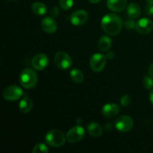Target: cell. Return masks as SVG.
Masks as SVG:
<instances>
[{"label": "cell", "mask_w": 153, "mask_h": 153, "mask_svg": "<svg viewBox=\"0 0 153 153\" xmlns=\"http://www.w3.org/2000/svg\"><path fill=\"white\" fill-rule=\"evenodd\" d=\"M122 19L114 13L105 14L101 19V26L103 31L111 36H116L122 29Z\"/></svg>", "instance_id": "1"}, {"label": "cell", "mask_w": 153, "mask_h": 153, "mask_svg": "<svg viewBox=\"0 0 153 153\" xmlns=\"http://www.w3.org/2000/svg\"><path fill=\"white\" fill-rule=\"evenodd\" d=\"M20 85L26 89L33 88L37 83V75L33 70L26 68L22 70L19 76Z\"/></svg>", "instance_id": "2"}, {"label": "cell", "mask_w": 153, "mask_h": 153, "mask_svg": "<svg viewBox=\"0 0 153 153\" xmlns=\"http://www.w3.org/2000/svg\"><path fill=\"white\" fill-rule=\"evenodd\" d=\"M46 141L52 147H61L65 143V136L61 131L57 129L50 130L46 134Z\"/></svg>", "instance_id": "3"}, {"label": "cell", "mask_w": 153, "mask_h": 153, "mask_svg": "<svg viewBox=\"0 0 153 153\" xmlns=\"http://www.w3.org/2000/svg\"><path fill=\"white\" fill-rule=\"evenodd\" d=\"M54 62L58 69L62 70H68L72 67L73 61L70 55L65 52H58L55 54Z\"/></svg>", "instance_id": "4"}, {"label": "cell", "mask_w": 153, "mask_h": 153, "mask_svg": "<svg viewBox=\"0 0 153 153\" xmlns=\"http://www.w3.org/2000/svg\"><path fill=\"white\" fill-rule=\"evenodd\" d=\"M106 61H107L106 55L101 53H96L93 55L90 59V67L93 71L98 73L105 68Z\"/></svg>", "instance_id": "5"}, {"label": "cell", "mask_w": 153, "mask_h": 153, "mask_svg": "<svg viewBox=\"0 0 153 153\" xmlns=\"http://www.w3.org/2000/svg\"><path fill=\"white\" fill-rule=\"evenodd\" d=\"M23 95L22 90L17 85H10L7 87L3 91L2 96L7 101H16L19 100Z\"/></svg>", "instance_id": "6"}, {"label": "cell", "mask_w": 153, "mask_h": 153, "mask_svg": "<svg viewBox=\"0 0 153 153\" xmlns=\"http://www.w3.org/2000/svg\"><path fill=\"white\" fill-rule=\"evenodd\" d=\"M115 128L120 132H127L133 127V120L129 116L123 115L115 121Z\"/></svg>", "instance_id": "7"}, {"label": "cell", "mask_w": 153, "mask_h": 153, "mask_svg": "<svg viewBox=\"0 0 153 153\" xmlns=\"http://www.w3.org/2000/svg\"><path fill=\"white\" fill-rule=\"evenodd\" d=\"M85 129L81 126H76L70 128L67 134V139L70 143H77L85 137Z\"/></svg>", "instance_id": "8"}, {"label": "cell", "mask_w": 153, "mask_h": 153, "mask_svg": "<svg viewBox=\"0 0 153 153\" xmlns=\"http://www.w3.org/2000/svg\"><path fill=\"white\" fill-rule=\"evenodd\" d=\"M135 29L140 34H149L153 29L152 21L149 18H142L136 22Z\"/></svg>", "instance_id": "9"}, {"label": "cell", "mask_w": 153, "mask_h": 153, "mask_svg": "<svg viewBox=\"0 0 153 153\" xmlns=\"http://www.w3.org/2000/svg\"><path fill=\"white\" fill-rule=\"evenodd\" d=\"M88 19V14L85 10H78L73 12L70 16V22L73 25L79 26L85 24Z\"/></svg>", "instance_id": "10"}, {"label": "cell", "mask_w": 153, "mask_h": 153, "mask_svg": "<svg viewBox=\"0 0 153 153\" xmlns=\"http://www.w3.org/2000/svg\"><path fill=\"white\" fill-rule=\"evenodd\" d=\"M49 64V59L45 54H38L32 58L31 65L36 70H43Z\"/></svg>", "instance_id": "11"}, {"label": "cell", "mask_w": 153, "mask_h": 153, "mask_svg": "<svg viewBox=\"0 0 153 153\" xmlns=\"http://www.w3.org/2000/svg\"><path fill=\"white\" fill-rule=\"evenodd\" d=\"M42 29L47 34H53L58 28V25L55 19L51 16H46L41 21Z\"/></svg>", "instance_id": "12"}, {"label": "cell", "mask_w": 153, "mask_h": 153, "mask_svg": "<svg viewBox=\"0 0 153 153\" xmlns=\"http://www.w3.org/2000/svg\"><path fill=\"white\" fill-rule=\"evenodd\" d=\"M120 111V107L116 103H108L105 105L102 108V114L107 118H111L117 116Z\"/></svg>", "instance_id": "13"}, {"label": "cell", "mask_w": 153, "mask_h": 153, "mask_svg": "<svg viewBox=\"0 0 153 153\" xmlns=\"http://www.w3.org/2000/svg\"><path fill=\"white\" fill-rule=\"evenodd\" d=\"M127 0H107V7L114 12H121L126 7Z\"/></svg>", "instance_id": "14"}, {"label": "cell", "mask_w": 153, "mask_h": 153, "mask_svg": "<svg viewBox=\"0 0 153 153\" xmlns=\"http://www.w3.org/2000/svg\"><path fill=\"white\" fill-rule=\"evenodd\" d=\"M88 131L92 137H100L102 134V128L99 123L95 122L91 123L88 125Z\"/></svg>", "instance_id": "15"}, {"label": "cell", "mask_w": 153, "mask_h": 153, "mask_svg": "<svg viewBox=\"0 0 153 153\" xmlns=\"http://www.w3.org/2000/svg\"><path fill=\"white\" fill-rule=\"evenodd\" d=\"M141 13L140 6L136 3H131L127 7V14L131 19H136L140 16Z\"/></svg>", "instance_id": "16"}, {"label": "cell", "mask_w": 153, "mask_h": 153, "mask_svg": "<svg viewBox=\"0 0 153 153\" xmlns=\"http://www.w3.org/2000/svg\"><path fill=\"white\" fill-rule=\"evenodd\" d=\"M33 107L32 101L28 97H25L20 100L19 104V110L22 112V113H28L31 111Z\"/></svg>", "instance_id": "17"}, {"label": "cell", "mask_w": 153, "mask_h": 153, "mask_svg": "<svg viewBox=\"0 0 153 153\" xmlns=\"http://www.w3.org/2000/svg\"><path fill=\"white\" fill-rule=\"evenodd\" d=\"M111 39L108 36H102V37H100V40H99V49H100L102 52H107V51H108L109 49H110V48L111 47Z\"/></svg>", "instance_id": "18"}, {"label": "cell", "mask_w": 153, "mask_h": 153, "mask_svg": "<svg viewBox=\"0 0 153 153\" xmlns=\"http://www.w3.org/2000/svg\"><path fill=\"white\" fill-rule=\"evenodd\" d=\"M31 10L37 15H44L47 12V7L42 2H34L31 5Z\"/></svg>", "instance_id": "19"}, {"label": "cell", "mask_w": 153, "mask_h": 153, "mask_svg": "<svg viewBox=\"0 0 153 153\" xmlns=\"http://www.w3.org/2000/svg\"><path fill=\"white\" fill-rule=\"evenodd\" d=\"M70 76L72 80L76 83H82L84 80V75L79 69H73L70 70Z\"/></svg>", "instance_id": "20"}, {"label": "cell", "mask_w": 153, "mask_h": 153, "mask_svg": "<svg viewBox=\"0 0 153 153\" xmlns=\"http://www.w3.org/2000/svg\"><path fill=\"white\" fill-rule=\"evenodd\" d=\"M48 152L49 149L43 143H38L33 148V153H47Z\"/></svg>", "instance_id": "21"}, {"label": "cell", "mask_w": 153, "mask_h": 153, "mask_svg": "<svg viewBox=\"0 0 153 153\" xmlns=\"http://www.w3.org/2000/svg\"><path fill=\"white\" fill-rule=\"evenodd\" d=\"M59 4L63 10H68L73 7V0H59Z\"/></svg>", "instance_id": "22"}, {"label": "cell", "mask_w": 153, "mask_h": 153, "mask_svg": "<svg viewBox=\"0 0 153 153\" xmlns=\"http://www.w3.org/2000/svg\"><path fill=\"white\" fill-rule=\"evenodd\" d=\"M143 85L146 89L151 90L153 88V78L151 76H145L143 79Z\"/></svg>", "instance_id": "23"}, {"label": "cell", "mask_w": 153, "mask_h": 153, "mask_svg": "<svg viewBox=\"0 0 153 153\" xmlns=\"http://www.w3.org/2000/svg\"><path fill=\"white\" fill-rule=\"evenodd\" d=\"M131 102V97L129 95H124L123 97L121 98L120 103L124 107H127L129 105Z\"/></svg>", "instance_id": "24"}, {"label": "cell", "mask_w": 153, "mask_h": 153, "mask_svg": "<svg viewBox=\"0 0 153 153\" xmlns=\"http://www.w3.org/2000/svg\"><path fill=\"white\" fill-rule=\"evenodd\" d=\"M124 25H125L126 28L128 30H131V29H134L136 27V22L133 20V19H128L127 20L125 21L124 22Z\"/></svg>", "instance_id": "25"}, {"label": "cell", "mask_w": 153, "mask_h": 153, "mask_svg": "<svg viewBox=\"0 0 153 153\" xmlns=\"http://www.w3.org/2000/svg\"><path fill=\"white\" fill-rule=\"evenodd\" d=\"M145 10H146V14L149 15V16H152L153 15V4H148L146 6Z\"/></svg>", "instance_id": "26"}, {"label": "cell", "mask_w": 153, "mask_h": 153, "mask_svg": "<svg viewBox=\"0 0 153 153\" xmlns=\"http://www.w3.org/2000/svg\"><path fill=\"white\" fill-rule=\"evenodd\" d=\"M51 14L53 16H58V15L59 14V9L57 7H54L51 11Z\"/></svg>", "instance_id": "27"}, {"label": "cell", "mask_w": 153, "mask_h": 153, "mask_svg": "<svg viewBox=\"0 0 153 153\" xmlns=\"http://www.w3.org/2000/svg\"><path fill=\"white\" fill-rule=\"evenodd\" d=\"M114 55H115L114 53V52H108L106 54V58H107V59L111 60L114 58Z\"/></svg>", "instance_id": "28"}, {"label": "cell", "mask_w": 153, "mask_h": 153, "mask_svg": "<svg viewBox=\"0 0 153 153\" xmlns=\"http://www.w3.org/2000/svg\"><path fill=\"white\" fill-rule=\"evenodd\" d=\"M148 73H149V76H150L152 78H153V63L152 64H151V65L149 66V70H148Z\"/></svg>", "instance_id": "29"}, {"label": "cell", "mask_w": 153, "mask_h": 153, "mask_svg": "<svg viewBox=\"0 0 153 153\" xmlns=\"http://www.w3.org/2000/svg\"><path fill=\"white\" fill-rule=\"evenodd\" d=\"M149 100H150L151 103H152V105H153V90L151 91L150 94H149Z\"/></svg>", "instance_id": "30"}, {"label": "cell", "mask_w": 153, "mask_h": 153, "mask_svg": "<svg viewBox=\"0 0 153 153\" xmlns=\"http://www.w3.org/2000/svg\"><path fill=\"white\" fill-rule=\"evenodd\" d=\"M88 1H89L90 2H91V3H94V4H96V3L100 2L101 0H88Z\"/></svg>", "instance_id": "31"}, {"label": "cell", "mask_w": 153, "mask_h": 153, "mask_svg": "<svg viewBox=\"0 0 153 153\" xmlns=\"http://www.w3.org/2000/svg\"><path fill=\"white\" fill-rule=\"evenodd\" d=\"M148 4H153V0H146Z\"/></svg>", "instance_id": "32"}, {"label": "cell", "mask_w": 153, "mask_h": 153, "mask_svg": "<svg viewBox=\"0 0 153 153\" xmlns=\"http://www.w3.org/2000/svg\"><path fill=\"white\" fill-rule=\"evenodd\" d=\"M10 1H13V0H10Z\"/></svg>", "instance_id": "33"}]
</instances>
